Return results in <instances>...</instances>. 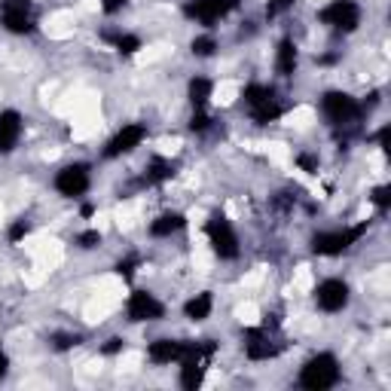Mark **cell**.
Masks as SVG:
<instances>
[{"mask_svg":"<svg viewBox=\"0 0 391 391\" xmlns=\"http://www.w3.org/2000/svg\"><path fill=\"white\" fill-rule=\"evenodd\" d=\"M181 361H183L181 385L187 391H196L202 385V376H205V355H187V358H181Z\"/></svg>","mask_w":391,"mask_h":391,"instance_id":"cell-15","label":"cell"},{"mask_svg":"<svg viewBox=\"0 0 391 391\" xmlns=\"http://www.w3.org/2000/svg\"><path fill=\"white\" fill-rule=\"evenodd\" d=\"M364 233H367V223H361V227H352V229H342V233H318L312 238V251L315 254H324V257H337V254L352 248V245Z\"/></svg>","mask_w":391,"mask_h":391,"instance_id":"cell-3","label":"cell"},{"mask_svg":"<svg viewBox=\"0 0 391 391\" xmlns=\"http://www.w3.org/2000/svg\"><path fill=\"white\" fill-rule=\"evenodd\" d=\"M119 348H123V339H107L105 352H107V355H114V352H119Z\"/></svg>","mask_w":391,"mask_h":391,"instance_id":"cell-34","label":"cell"},{"mask_svg":"<svg viewBox=\"0 0 391 391\" xmlns=\"http://www.w3.org/2000/svg\"><path fill=\"white\" fill-rule=\"evenodd\" d=\"M318 19L337 31H355L358 22H361V10H358L355 0H333L330 6H324Z\"/></svg>","mask_w":391,"mask_h":391,"instance_id":"cell-6","label":"cell"},{"mask_svg":"<svg viewBox=\"0 0 391 391\" xmlns=\"http://www.w3.org/2000/svg\"><path fill=\"white\" fill-rule=\"evenodd\" d=\"M293 0H273V3H269V15H275V13H282V10H287V6H291Z\"/></svg>","mask_w":391,"mask_h":391,"instance_id":"cell-30","label":"cell"},{"mask_svg":"<svg viewBox=\"0 0 391 391\" xmlns=\"http://www.w3.org/2000/svg\"><path fill=\"white\" fill-rule=\"evenodd\" d=\"M275 68H278V74L282 77H291L293 70H297V46H293L291 40H282V46H278Z\"/></svg>","mask_w":391,"mask_h":391,"instance_id":"cell-17","label":"cell"},{"mask_svg":"<svg viewBox=\"0 0 391 391\" xmlns=\"http://www.w3.org/2000/svg\"><path fill=\"white\" fill-rule=\"evenodd\" d=\"M125 312H129V321H159V318L165 315V306L153 297V293L135 291L132 297H129V306H125Z\"/></svg>","mask_w":391,"mask_h":391,"instance_id":"cell-8","label":"cell"},{"mask_svg":"<svg viewBox=\"0 0 391 391\" xmlns=\"http://www.w3.org/2000/svg\"><path fill=\"white\" fill-rule=\"evenodd\" d=\"M183 312H187V318H193V321H205L211 315V293H199L196 300H190L183 306Z\"/></svg>","mask_w":391,"mask_h":391,"instance_id":"cell-19","label":"cell"},{"mask_svg":"<svg viewBox=\"0 0 391 391\" xmlns=\"http://www.w3.org/2000/svg\"><path fill=\"white\" fill-rule=\"evenodd\" d=\"M0 25L13 34H31L34 31L31 0H0Z\"/></svg>","mask_w":391,"mask_h":391,"instance_id":"cell-4","label":"cell"},{"mask_svg":"<svg viewBox=\"0 0 391 391\" xmlns=\"http://www.w3.org/2000/svg\"><path fill=\"white\" fill-rule=\"evenodd\" d=\"M321 110L330 123H352V119L361 116V107L352 95L346 92H327L321 98Z\"/></svg>","mask_w":391,"mask_h":391,"instance_id":"cell-7","label":"cell"},{"mask_svg":"<svg viewBox=\"0 0 391 391\" xmlns=\"http://www.w3.org/2000/svg\"><path fill=\"white\" fill-rule=\"evenodd\" d=\"M183 214H162L159 220H153V227H150V233H153L156 238H162V236H171V233H178V229H183Z\"/></svg>","mask_w":391,"mask_h":391,"instance_id":"cell-18","label":"cell"},{"mask_svg":"<svg viewBox=\"0 0 391 391\" xmlns=\"http://www.w3.org/2000/svg\"><path fill=\"white\" fill-rule=\"evenodd\" d=\"M214 49H217L214 37H196L193 40V52L199 55V59H208V55H214Z\"/></svg>","mask_w":391,"mask_h":391,"instance_id":"cell-23","label":"cell"},{"mask_svg":"<svg viewBox=\"0 0 391 391\" xmlns=\"http://www.w3.org/2000/svg\"><path fill=\"white\" fill-rule=\"evenodd\" d=\"M339 379V367H337V358L333 355H318L312 361H306L300 373V385L309 388V391H327L333 388Z\"/></svg>","mask_w":391,"mask_h":391,"instance_id":"cell-1","label":"cell"},{"mask_svg":"<svg viewBox=\"0 0 391 391\" xmlns=\"http://www.w3.org/2000/svg\"><path fill=\"white\" fill-rule=\"evenodd\" d=\"M379 144H382V150H385V153L391 150V129H388V125L379 132Z\"/></svg>","mask_w":391,"mask_h":391,"instance_id":"cell-31","label":"cell"},{"mask_svg":"<svg viewBox=\"0 0 391 391\" xmlns=\"http://www.w3.org/2000/svg\"><path fill=\"white\" fill-rule=\"evenodd\" d=\"M245 352H248V358H254V361H266V358L282 352V346H275L266 330H248L245 333Z\"/></svg>","mask_w":391,"mask_h":391,"instance_id":"cell-12","label":"cell"},{"mask_svg":"<svg viewBox=\"0 0 391 391\" xmlns=\"http://www.w3.org/2000/svg\"><path fill=\"white\" fill-rule=\"evenodd\" d=\"M52 346L59 348V352H65V348H70V346H79V337H77V333H55Z\"/></svg>","mask_w":391,"mask_h":391,"instance_id":"cell-24","label":"cell"},{"mask_svg":"<svg viewBox=\"0 0 391 391\" xmlns=\"http://www.w3.org/2000/svg\"><path fill=\"white\" fill-rule=\"evenodd\" d=\"M315 300L324 312H339V309H346V302H348V284L339 282V278H327V282L318 284Z\"/></svg>","mask_w":391,"mask_h":391,"instance_id":"cell-10","label":"cell"},{"mask_svg":"<svg viewBox=\"0 0 391 391\" xmlns=\"http://www.w3.org/2000/svg\"><path fill=\"white\" fill-rule=\"evenodd\" d=\"M77 245L79 248H95V245H101V233L98 229H89V233L77 236Z\"/></svg>","mask_w":391,"mask_h":391,"instance_id":"cell-25","label":"cell"},{"mask_svg":"<svg viewBox=\"0 0 391 391\" xmlns=\"http://www.w3.org/2000/svg\"><path fill=\"white\" fill-rule=\"evenodd\" d=\"M105 40H110V43H114L119 52H125V55H132V52L141 49V40L132 37V34H114V31H107Z\"/></svg>","mask_w":391,"mask_h":391,"instance_id":"cell-22","label":"cell"},{"mask_svg":"<svg viewBox=\"0 0 391 391\" xmlns=\"http://www.w3.org/2000/svg\"><path fill=\"white\" fill-rule=\"evenodd\" d=\"M238 6V0H190L187 3V15L202 25H214L220 15L233 13Z\"/></svg>","mask_w":391,"mask_h":391,"instance_id":"cell-9","label":"cell"},{"mask_svg":"<svg viewBox=\"0 0 391 391\" xmlns=\"http://www.w3.org/2000/svg\"><path fill=\"white\" fill-rule=\"evenodd\" d=\"M19 135H22V116L15 110H3L0 114V153H10L15 141H19Z\"/></svg>","mask_w":391,"mask_h":391,"instance_id":"cell-14","label":"cell"},{"mask_svg":"<svg viewBox=\"0 0 391 391\" xmlns=\"http://www.w3.org/2000/svg\"><path fill=\"white\" fill-rule=\"evenodd\" d=\"M205 229H208L211 248L217 251V257H223V260H236L238 257V238L233 233V227H229L227 214L214 211L208 217V227H205Z\"/></svg>","mask_w":391,"mask_h":391,"instance_id":"cell-2","label":"cell"},{"mask_svg":"<svg viewBox=\"0 0 391 391\" xmlns=\"http://www.w3.org/2000/svg\"><path fill=\"white\" fill-rule=\"evenodd\" d=\"M171 174H174L171 162H165V159H153V162H150V169H147V174H144V183H159V181L171 178Z\"/></svg>","mask_w":391,"mask_h":391,"instance_id":"cell-20","label":"cell"},{"mask_svg":"<svg viewBox=\"0 0 391 391\" xmlns=\"http://www.w3.org/2000/svg\"><path fill=\"white\" fill-rule=\"evenodd\" d=\"M300 169H306V171H318V162L312 156H300Z\"/></svg>","mask_w":391,"mask_h":391,"instance_id":"cell-32","label":"cell"},{"mask_svg":"<svg viewBox=\"0 0 391 391\" xmlns=\"http://www.w3.org/2000/svg\"><path fill=\"white\" fill-rule=\"evenodd\" d=\"M6 370H10V358H6L3 352H0V379L6 376Z\"/></svg>","mask_w":391,"mask_h":391,"instance_id":"cell-35","label":"cell"},{"mask_svg":"<svg viewBox=\"0 0 391 391\" xmlns=\"http://www.w3.org/2000/svg\"><path fill=\"white\" fill-rule=\"evenodd\" d=\"M208 123H211V119L205 116L202 110H196V116H193V123H190V129H193V132H205V129H208Z\"/></svg>","mask_w":391,"mask_h":391,"instance_id":"cell-28","label":"cell"},{"mask_svg":"<svg viewBox=\"0 0 391 391\" xmlns=\"http://www.w3.org/2000/svg\"><path fill=\"white\" fill-rule=\"evenodd\" d=\"M373 202H376L379 208L385 211L388 205H391V187H376V190H373Z\"/></svg>","mask_w":391,"mask_h":391,"instance_id":"cell-26","label":"cell"},{"mask_svg":"<svg viewBox=\"0 0 391 391\" xmlns=\"http://www.w3.org/2000/svg\"><path fill=\"white\" fill-rule=\"evenodd\" d=\"M55 190L70 199L83 196L89 190V171H86V165H68V169H61L59 178H55Z\"/></svg>","mask_w":391,"mask_h":391,"instance_id":"cell-11","label":"cell"},{"mask_svg":"<svg viewBox=\"0 0 391 391\" xmlns=\"http://www.w3.org/2000/svg\"><path fill=\"white\" fill-rule=\"evenodd\" d=\"M25 236H28V223L25 220H15L10 227V242H19V238H25Z\"/></svg>","mask_w":391,"mask_h":391,"instance_id":"cell-27","label":"cell"},{"mask_svg":"<svg viewBox=\"0 0 391 391\" xmlns=\"http://www.w3.org/2000/svg\"><path fill=\"white\" fill-rule=\"evenodd\" d=\"M208 95H211V83H208V79L196 77L193 83H190V101H193V107H196V110H202V107H205Z\"/></svg>","mask_w":391,"mask_h":391,"instance_id":"cell-21","label":"cell"},{"mask_svg":"<svg viewBox=\"0 0 391 391\" xmlns=\"http://www.w3.org/2000/svg\"><path fill=\"white\" fill-rule=\"evenodd\" d=\"M101 6H105V13L114 15V13H119L125 6V0H101Z\"/></svg>","mask_w":391,"mask_h":391,"instance_id":"cell-29","label":"cell"},{"mask_svg":"<svg viewBox=\"0 0 391 391\" xmlns=\"http://www.w3.org/2000/svg\"><path fill=\"white\" fill-rule=\"evenodd\" d=\"M135 263H138V260H135V257H132V260H125V263H119V266H116V269H119V273H123L125 278H129V275L135 273Z\"/></svg>","mask_w":391,"mask_h":391,"instance_id":"cell-33","label":"cell"},{"mask_svg":"<svg viewBox=\"0 0 391 391\" xmlns=\"http://www.w3.org/2000/svg\"><path fill=\"white\" fill-rule=\"evenodd\" d=\"M144 135H147V129H144V125H125V129L107 144L105 156H107V159H114V156L129 153V150H135V147H138V144L144 141Z\"/></svg>","mask_w":391,"mask_h":391,"instance_id":"cell-13","label":"cell"},{"mask_svg":"<svg viewBox=\"0 0 391 391\" xmlns=\"http://www.w3.org/2000/svg\"><path fill=\"white\" fill-rule=\"evenodd\" d=\"M245 101H248V107H251V114L257 123H273V119L282 116V107L275 105V92L273 89H266V86H248L245 89Z\"/></svg>","mask_w":391,"mask_h":391,"instance_id":"cell-5","label":"cell"},{"mask_svg":"<svg viewBox=\"0 0 391 391\" xmlns=\"http://www.w3.org/2000/svg\"><path fill=\"white\" fill-rule=\"evenodd\" d=\"M150 361L153 364H171V361H181L183 358V342L178 339H156L153 346L147 348Z\"/></svg>","mask_w":391,"mask_h":391,"instance_id":"cell-16","label":"cell"}]
</instances>
